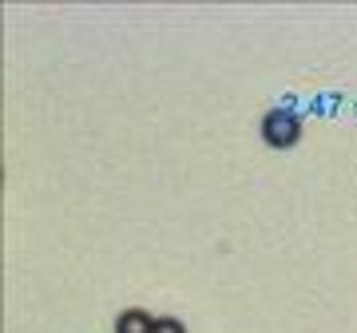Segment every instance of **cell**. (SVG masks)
<instances>
[{"label": "cell", "mask_w": 357, "mask_h": 333, "mask_svg": "<svg viewBox=\"0 0 357 333\" xmlns=\"http://www.w3.org/2000/svg\"><path fill=\"white\" fill-rule=\"evenodd\" d=\"M155 333H187V325L178 318H155Z\"/></svg>", "instance_id": "obj_3"}, {"label": "cell", "mask_w": 357, "mask_h": 333, "mask_svg": "<svg viewBox=\"0 0 357 333\" xmlns=\"http://www.w3.org/2000/svg\"><path fill=\"white\" fill-rule=\"evenodd\" d=\"M115 333H155V318L139 306L119 309V313H115Z\"/></svg>", "instance_id": "obj_2"}, {"label": "cell", "mask_w": 357, "mask_h": 333, "mask_svg": "<svg viewBox=\"0 0 357 333\" xmlns=\"http://www.w3.org/2000/svg\"><path fill=\"white\" fill-rule=\"evenodd\" d=\"M262 139L270 147L286 151V147H294V143L302 139V119L294 116V111H286V107H274V111L262 116Z\"/></svg>", "instance_id": "obj_1"}]
</instances>
